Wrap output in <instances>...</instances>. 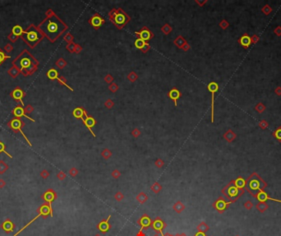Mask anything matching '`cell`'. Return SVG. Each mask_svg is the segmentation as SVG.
<instances>
[{
    "mask_svg": "<svg viewBox=\"0 0 281 236\" xmlns=\"http://www.w3.org/2000/svg\"><path fill=\"white\" fill-rule=\"evenodd\" d=\"M224 139L228 141V142H229V143H231V142H233L235 139H236V135L232 131V130H229V131H227L225 134H224Z\"/></svg>",
    "mask_w": 281,
    "mask_h": 236,
    "instance_id": "obj_26",
    "label": "cell"
},
{
    "mask_svg": "<svg viewBox=\"0 0 281 236\" xmlns=\"http://www.w3.org/2000/svg\"><path fill=\"white\" fill-rule=\"evenodd\" d=\"M162 189L161 185L159 183H155L153 185L151 186V191L155 193H159L160 192V190Z\"/></svg>",
    "mask_w": 281,
    "mask_h": 236,
    "instance_id": "obj_36",
    "label": "cell"
},
{
    "mask_svg": "<svg viewBox=\"0 0 281 236\" xmlns=\"http://www.w3.org/2000/svg\"><path fill=\"white\" fill-rule=\"evenodd\" d=\"M136 236H145V234L142 231V229H141L139 231H138V233H137Z\"/></svg>",
    "mask_w": 281,
    "mask_h": 236,
    "instance_id": "obj_54",
    "label": "cell"
},
{
    "mask_svg": "<svg viewBox=\"0 0 281 236\" xmlns=\"http://www.w3.org/2000/svg\"><path fill=\"white\" fill-rule=\"evenodd\" d=\"M9 126H10V127H11L13 130H14L16 131H19V132H21V134H22V136L24 137V139H26V141L28 143V144H29L30 146H31V143H30L28 139L26 138V135H25V134L23 133V131H22V126H23V122H22L20 119H18V118H15V119H13L12 122L9 123Z\"/></svg>",
    "mask_w": 281,
    "mask_h": 236,
    "instance_id": "obj_9",
    "label": "cell"
},
{
    "mask_svg": "<svg viewBox=\"0 0 281 236\" xmlns=\"http://www.w3.org/2000/svg\"><path fill=\"white\" fill-rule=\"evenodd\" d=\"M238 43L241 44V46H243V48H244L245 49H247L250 47V45L252 44L251 37L249 36L248 34L245 33L244 35H243V36L238 39Z\"/></svg>",
    "mask_w": 281,
    "mask_h": 236,
    "instance_id": "obj_15",
    "label": "cell"
},
{
    "mask_svg": "<svg viewBox=\"0 0 281 236\" xmlns=\"http://www.w3.org/2000/svg\"><path fill=\"white\" fill-rule=\"evenodd\" d=\"M4 153L6 155H7L8 157L10 158H13V156H11L8 153L6 152V149H5V144L3 143V142H0V153Z\"/></svg>",
    "mask_w": 281,
    "mask_h": 236,
    "instance_id": "obj_41",
    "label": "cell"
},
{
    "mask_svg": "<svg viewBox=\"0 0 281 236\" xmlns=\"http://www.w3.org/2000/svg\"><path fill=\"white\" fill-rule=\"evenodd\" d=\"M235 236H240V235H235Z\"/></svg>",
    "mask_w": 281,
    "mask_h": 236,
    "instance_id": "obj_62",
    "label": "cell"
},
{
    "mask_svg": "<svg viewBox=\"0 0 281 236\" xmlns=\"http://www.w3.org/2000/svg\"><path fill=\"white\" fill-rule=\"evenodd\" d=\"M135 45H136V47H137V49H141L144 48V46H145V43L144 40H142V39L140 38V39H137V40H136Z\"/></svg>",
    "mask_w": 281,
    "mask_h": 236,
    "instance_id": "obj_37",
    "label": "cell"
},
{
    "mask_svg": "<svg viewBox=\"0 0 281 236\" xmlns=\"http://www.w3.org/2000/svg\"><path fill=\"white\" fill-rule=\"evenodd\" d=\"M110 155H111V153L108 152V150H105L103 153V156L104 157V158H108L110 157Z\"/></svg>",
    "mask_w": 281,
    "mask_h": 236,
    "instance_id": "obj_50",
    "label": "cell"
},
{
    "mask_svg": "<svg viewBox=\"0 0 281 236\" xmlns=\"http://www.w3.org/2000/svg\"><path fill=\"white\" fill-rule=\"evenodd\" d=\"M185 208H186V206L181 202V201H178V202H176L174 204H173V211L175 212H177L178 214H180V213H182L184 210H185Z\"/></svg>",
    "mask_w": 281,
    "mask_h": 236,
    "instance_id": "obj_19",
    "label": "cell"
},
{
    "mask_svg": "<svg viewBox=\"0 0 281 236\" xmlns=\"http://www.w3.org/2000/svg\"><path fill=\"white\" fill-rule=\"evenodd\" d=\"M219 89V85L216 82H210L208 85V89L211 92L212 101H211V121L214 122V103H215V93Z\"/></svg>",
    "mask_w": 281,
    "mask_h": 236,
    "instance_id": "obj_13",
    "label": "cell"
},
{
    "mask_svg": "<svg viewBox=\"0 0 281 236\" xmlns=\"http://www.w3.org/2000/svg\"><path fill=\"white\" fill-rule=\"evenodd\" d=\"M274 93H276L278 96H281V87L280 86H277L274 89Z\"/></svg>",
    "mask_w": 281,
    "mask_h": 236,
    "instance_id": "obj_46",
    "label": "cell"
},
{
    "mask_svg": "<svg viewBox=\"0 0 281 236\" xmlns=\"http://www.w3.org/2000/svg\"><path fill=\"white\" fill-rule=\"evenodd\" d=\"M254 204L251 200H247L245 202L243 203V207L247 209V210H252V208H253Z\"/></svg>",
    "mask_w": 281,
    "mask_h": 236,
    "instance_id": "obj_39",
    "label": "cell"
},
{
    "mask_svg": "<svg viewBox=\"0 0 281 236\" xmlns=\"http://www.w3.org/2000/svg\"><path fill=\"white\" fill-rule=\"evenodd\" d=\"M36 212H37V213H38V215L36 216V217L35 218H33L32 220H30L26 225H25L23 227H22V229H19L16 234H14V235L13 236H17L20 233H22V231L24 230V229H26V228H27L28 226H29L30 225H31L33 222H35L36 221V219H38L40 216H43V218L44 219H46L47 217H48V216H50L51 217H53V216H54V212H53V208H52V205H50V204H48L47 202H44V203H43L40 208H37V210H36Z\"/></svg>",
    "mask_w": 281,
    "mask_h": 236,
    "instance_id": "obj_5",
    "label": "cell"
},
{
    "mask_svg": "<svg viewBox=\"0 0 281 236\" xmlns=\"http://www.w3.org/2000/svg\"><path fill=\"white\" fill-rule=\"evenodd\" d=\"M6 58H10L9 56H7L4 54V53H3L2 51H0V64L6 59Z\"/></svg>",
    "mask_w": 281,
    "mask_h": 236,
    "instance_id": "obj_44",
    "label": "cell"
},
{
    "mask_svg": "<svg viewBox=\"0 0 281 236\" xmlns=\"http://www.w3.org/2000/svg\"><path fill=\"white\" fill-rule=\"evenodd\" d=\"M233 183L235 186L238 188L239 189H245L246 180L243 177L239 176L236 179H233Z\"/></svg>",
    "mask_w": 281,
    "mask_h": 236,
    "instance_id": "obj_20",
    "label": "cell"
},
{
    "mask_svg": "<svg viewBox=\"0 0 281 236\" xmlns=\"http://www.w3.org/2000/svg\"><path fill=\"white\" fill-rule=\"evenodd\" d=\"M266 106L262 103H258L257 105H256V107H255V110L258 112V113H262L263 112H265V110H266Z\"/></svg>",
    "mask_w": 281,
    "mask_h": 236,
    "instance_id": "obj_34",
    "label": "cell"
},
{
    "mask_svg": "<svg viewBox=\"0 0 281 236\" xmlns=\"http://www.w3.org/2000/svg\"><path fill=\"white\" fill-rule=\"evenodd\" d=\"M65 177H66V175H65L64 173L63 172H59L58 174V178L60 180H63V179H65Z\"/></svg>",
    "mask_w": 281,
    "mask_h": 236,
    "instance_id": "obj_47",
    "label": "cell"
},
{
    "mask_svg": "<svg viewBox=\"0 0 281 236\" xmlns=\"http://www.w3.org/2000/svg\"><path fill=\"white\" fill-rule=\"evenodd\" d=\"M139 35L141 36V39L144 41H146L148 39H151V32L147 30H143L141 33H139Z\"/></svg>",
    "mask_w": 281,
    "mask_h": 236,
    "instance_id": "obj_27",
    "label": "cell"
},
{
    "mask_svg": "<svg viewBox=\"0 0 281 236\" xmlns=\"http://www.w3.org/2000/svg\"><path fill=\"white\" fill-rule=\"evenodd\" d=\"M39 27L51 41H54L64 30L65 26L55 16H52L44 21Z\"/></svg>",
    "mask_w": 281,
    "mask_h": 236,
    "instance_id": "obj_1",
    "label": "cell"
},
{
    "mask_svg": "<svg viewBox=\"0 0 281 236\" xmlns=\"http://www.w3.org/2000/svg\"><path fill=\"white\" fill-rule=\"evenodd\" d=\"M274 33L277 36H281V26H277L276 28L274 30Z\"/></svg>",
    "mask_w": 281,
    "mask_h": 236,
    "instance_id": "obj_45",
    "label": "cell"
},
{
    "mask_svg": "<svg viewBox=\"0 0 281 236\" xmlns=\"http://www.w3.org/2000/svg\"><path fill=\"white\" fill-rule=\"evenodd\" d=\"M0 227L6 234H10L14 230L16 225L9 218H7L4 222L0 225Z\"/></svg>",
    "mask_w": 281,
    "mask_h": 236,
    "instance_id": "obj_14",
    "label": "cell"
},
{
    "mask_svg": "<svg viewBox=\"0 0 281 236\" xmlns=\"http://www.w3.org/2000/svg\"><path fill=\"white\" fill-rule=\"evenodd\" d=\"M220 26L223 27V29H225V28H227L228 26H229V24L227 23V22H225V21H223V22H221V24H220Z\"/></svg>",
    "mask_w": 281,
    "mask_h": 236,
    "instance_id": "obj_52",
    "label": "cell"
},
{
    "mask_svg": "<svg viewBox=\"0 0 281 236\" xmlns=\"http://www.w3.org/2000/svg\"><path fill=\"white\" fill-rule=\"evenodd\" d=\"M83 121H84V123H85L86 126H87L88 129L90 130V131H91V132H92V130H91V127H92V126H95V120H94L92 117H88L87 115H86V119H83ZM92 134H93L94 135H95V134H94L93 132H92Z\"/></svg>",
    "mask_w": 281,
    "mask_h": 236,
    "instance_id": "obj_23",
    "label": "cell"
},
{
    "mask_svg": "<svg viewBox=\"0 0 281 236\" xmlns=\"http://www.w3.org/2000/svg\"><path fill=\"white\" fill-rule=\"evenodd\" d=\"M174 236H180V234H176V235H174Z\"/></svg>",
    "mask_w": 281,
    "mask_h": 236,
    "instance_id": "obj_61",
    "label": "cell"
},
{
    "mask_svg": "<svg viewBox=\"0 0 281 236\" xmlns=\"http://www.w3.org/2000/svg\"><path fill=\"white\" fill-rule=\"evenodd\" d=\"M163 165H164V162H163V161H161V160H158V161L156 162V166H159V167H161Z\"/></svg>",
    "mask_w": 281,
    "mask_h": 236,
    "instance_id": "obj_55",
    "label": "cell"
},
{
    "mask_svg": "<svg viewBox=\"0 0 281 236\" xmlns=\"http://www.w3.org/2000/svg\"><path fill=\"white\" fill-rule=\"evenodd\" d=\"M41 176L43 177L44 179H46V178H48L49 177V176H50V174H49V172H47V171H43V172H41Z\"/></svg>",
    "mask_w": 281,
    "mask_h": 236,
    "instance_id": "obj_48",
    "label": "cell"
},
{
    "mask_svg": "<svg viewBox=\"0 0 281 236\" xmlns=\"http://www.w3.org/2000/svg\"><path fill=\"white\" fill-rule=\"evenodd\" d=\"M169 97L173 99V100H174V103H175V105L177 104V103H176V101H177V99L180 97V93H179V90H177V89H172L170 92H169Z\"/></svg>",
    "mask_w": 281,
    "mask_h": 236,
    "instance_id": "obj_28",
    "label": "cell"
},
{
    "mask_svg": "<svg viewBox=\"0 0 281 236\" xmlns=\"http://www.w3.org/2000/svg\"><path fill=\"white\" fill-rule=\"evenodd\" d=\"M94 236H102V235H101L100 234H96L95 235H94Z\"/></svg>",
    "mask_w": 281,
    "mask_h": 236,
    "instance_id": "obj_59",
    "label": "cell"
},
{
    "mask_svg": "<svg viewBox=\"0 0 281 236\" xmlns=\"http://www.w3.org/2000/svg\"><path fill=\"white\" fill-rule=\"evenodd\" d=\"M110 218H111V216H108L107 219H104V220L100 221V222L97 224L96 227H97V229H99V231L101 232L102 234H105V233H107L108 230L112 228V225H111V224L109 223Z\"/></svg>",
    "mask_w": 281,
    "mask_h": 236,
    "instance_id": "obj_12",
    "label": "cell"
},
{
    "mask_svg": "<svg viewBox=\"0 0 281 236\" xmlns=\"http://www.w3.org/2000/svg\"><path fill=\"white\" fill-rule=\"evenodd\" d=\"M180 236H187V235L185 233H182V234H180Z\"/></svg>",
    "mask_w": 281,
    "mask_h": 236,
    "instance_id": "obj_58",
    "label": "cell"
},
{
    "mask_svg": "<svg viewBox=\"0 0 281 236\" xmlns=\"http://www.w3.org/2000/svg\"><path fill=\"white\" fill-rule=\"evenodd\" d=\"M221 192L226 197V199L229 202H231V203H233V202H235L244 193L245 190L239 189L235 186L233 180H231L230 182L221 190Z\"/></svg>",
    "mask_w": 281,
    "mask_h": 236,
    "instance_id": "obj_4",
    "label": "cell"
},
{
    "mask_svg": "<svg viewBox=\"0 0 281 236\" xmlns=\"http://www.w3.org/2000/svg\"><path fill=\"white\" fill-rule=\"evenodd\" d=\"M167 227V224L164 222L159 216H157L154 221H152L151 228L154 231L156 232V234L162 235L164 229Z\"/></svg>",
    "mask_w": 281,
    "mask_h": 236,
    "instance_id": "obj_8",
    "label": "cell"
},
{
    "mask_svg": "<svg viewBox=\"0 0 281 236\" xmlns=\"http://www.w3.org/2000/svg\"><path fill=\"white\" fill-rule=\"evenodd\" d=\"M266 187V182L257 172L252 173L251 176L246 179L245 189L253 198H256L257 193L261 191H264Z\"/></svg>",
    "mask_w": 281,
    "mask_h": 236,
    "instance_id": "obj_2",
    "label": "cell"
},
{
    "mask_svg": "<svg viewBox=\"0 0 281 236\" xmlns=\"http://www.w3.org/2000/svg\"><path fill=\"white\" fill-rule=\"evenodd\" d=\"M14 65L21 71H25L29 73H33V72L36 70L35 59L26 51H24L21 56L17 58V60L14 62Z\"/></svg>",
    "mask_w": 281,
    "mask_h": 236,
    "instance_id": "obj_3",
    "label": "cell"
},
{
    "mask_svg": "<svg viewBox=\"0 0 281 236\" xmlns=\"http://www.w3.org/2000/svg\"><path fill=\"white\" fill-rule=\"evenodd\" d=\"M6 185V183H5V181L4 180H3V179H0V189H3L4 186Z\"/></svg>",
    "mask_w": 281,
    "mask_h": 236,
    "instance_id": "obj_56",
    "label": "cell"
},
{
    "mask_svg": "<svg viewBox=\"0 0 281 236\" xmlns=\"http://www.w3.org/2000/svg\"><path fill=\"white\" fill-rule=\"evenodd\" d=\"M23 32L24 31L22 30V26H15L13 28V34L16 36H22Z\"/></svg>",
    "mask_w": 281,
    "mask_h": 236,
    "instance_id": "obj_31",
    "label": "cell"
},
{
    "mask_svg": "<svg viewBox=\"0 0 281 236\" xmlns=\"http://www.w3.org/2000/svg\"><path fill=\"white\" fill-rule=\"evenodd\" d=\"M102 22H103V20L100 16H94L92 20H91V24L93 25L94 26H100Z\"/></svg>",
    "mask_w": 281,
    "mask_h": 236,
    "instance_id": "obj_33",
    "label": "cell"
},
{
    "mask_svg": "<svg viewBox=\"0 0 281 236\" xmlns=\"http://www.w3.org/2000/svg\"><path fill=\"white\" fill-rule=\"evenodd\" d=\"M114 199L118 202H121L124 199V195L121 192H117L114 195Z\"/></svg>",
    "mask_w": 281,
    "mask_h": 236,
    "instance_id": "obj_42",
    "label": "cell"
},
{
    "mask_svg": "<svg viewBox=\"0 0 281 236\" xmlns=\"http://www.w3.org/2000/svg\"><path fill=\"white\" fill-rule=\"evenodd\" d=\"M13 115H14L15 117H17V118H20V117H22V116H24V117H26V118H28L29 120L32 121V122H35L34 119L30 118V117H29L28 116H26V115L25 114V111H24V109H23L22 107H15L14 110H13Z\"/></svg>",
    "mask_w": 281,
    "mask_h": 236,
    "instance_id": "obj_17",
    "label": "cell"
},
{
    "mask_svg": "<svg viewBox=\"0 0 281 236\" xmlns=\"http://www.w3.org/2000/svg\"><path fill=\"white\" fill-rule=\"evenodd\" d=\"M70 174L72 175V176H75L77 174V170L75 169V168H72V169H71V171H70Z\"/></svg>",
    "mask_w": 281,
    "mask_h": 236,
    "instance_id": "obj_51",
    "label": "cell"
},
{
    "mask_svg": "<svg viewBox=\"0 0 281 236\" xmlns=\"http://www.w3.org/2000/svg\"><path fill=\"white\" fill-rule=\"evenodd\" d=\"M126 16L123 13H118L116 15L115 17H114V21H115V23L118 25V26H123V24L126 22Z\"/></svg>",
    "mask_w": 281,
    "mask_h": 236,
    "instance_id": "obj_21",
    "label": "cell"
},
{
    "mask_svg": "<svg viewBox=\"0 0 281 236\" xmlns=\"http://www.w3.org/2000/svg\"><path fill=\"white\" fill-rule=\"evenodd\" d=\"M194 236H207V235H206V233H203V232H199V231H197V232L195 234Z\"/></svg>",
    "mask_w": 281,
    "mask_h": 236,
    "instance_id": "obj_53",
    "label": "cell"
},
{
    "mask_svg": "<svg viewBox=\"0 0 281 236\" xmlns=\"http://www.w3.org/2000/svg\"><path fill=\"white\" fill-rule=\"evenodd\" d=\"M196 229L199 232H203V233H206L207 231H209L210 227L209 225L206 223V222H201L197 226H196Z\"/></svg>",
    "mask_w": 281,
    "mask_h": 236,
    "instance_id": "obj_24",
    "label": "cell"
},
{
    "mask_svg": "<svg viewBox=\"0 0 281 236\" xmlns=\"http://www.w3.org/2000/svg\"><path fill=\"white\" fill-rule=\"evenodd\" d=\"M272 135H273L274 139H276L280 143H281V126H278L276 130L273 131Z\"/></svg>",
    "mask_w": 281,
    "mask_h": 236,
    "instance_id": "obj_29",
    "label": "cell"
},
{
    "mask_svg": "<svg viewBox=\"0 0 281 236\" xmlns=\"http://www.w3.org/2000/svg\"><path fill=\"white\" fill-rule=\"evenodd\" d=\"M112 176H113V177H114V178L117 179V178H118V177H119V176H120V173L118 172L117 170H115L114 172L112 173Z\"/></svg>",
    "mask_w": 281,
    "mask_h": 236,
    "instance_id": "obj_49",
    "label": "cell"
},
{
    "mask_svg": "<svg viewBox=\"0 0 281 236\" xmlns=\"http://www.w3.org/2000/svg\"><path fill=\"white\" fill-rule=\"evenodd\" d=\"M58 196H57V193L56 192L52 189H47L44 193L41 195V199L44 201V202H47L48 204L50 205H52V202L54 201H55L57 199Z\"/></svg>",
    "mask_w": 281,
    "mask_h": 236,
    "instance_id": "obj_10",
    "label": "cell"
},
{
    "mask_svg": "<svg viewBox=\"0 0 281 236\" xmlns=\"http://www.w3.org/2000/svg\"><path fill=\"white\" fill-rule=\"evenodd\" d=\"M251 39H252V43H254V44H255V43L259 42L260 38L257 35H253L251 37Z\"/></svg>",
    "mask_w": 281,
    "mask_h": 236,
    "instance_id": "obj_43",
    "label": "cell"
},
{
    "mask_svg": "<svg viewBox=\"0 0 281 236\" xmlns=\"http://www.w3.org/2000/svg\"><path fill=\"white\" fill-rule=\"evenodd\" d=\"M256 208L258 210V212L261 213H264L265 212H266V210H268L269 208V205L266 203V202H259L257 205Z\"/></svg>",
    "mask_w": 281,
    "mask_h": 236,
    "instance_id": "obj_22",
    "label": "cell"
},
{
    "mask_svg": "<svg viewBox=\"0 0 281 236\" xmlns=\"http://www.w3.org/2000/svg\"><path fill=\"white\" fill-rule=\"evenodd\" d=\"M230 204H231V202H229H229L226 201L224 199H223V197H220V198H219V199H217V200L212 204V207L215 208L219 213L222 214V213H223V212L227 210V208H229V206Z\"/></svg>",
    "mask_w": 281,
    "mask_h": 236,
    "instance_id": "obj_7",
    "label": "cell"
},
{
    "mask_svg": "<svg viewBox=\"0 0 281 236\" xmlns=\"http://www.w3.org/2000/svg\"><path fill=\"white\" fill-rule=\"evenodd\" d=\"M24 95H25L24 92L22 91L21 89H19V88H17L16 89H14L13 93H12V96L13 97V99H16V100L20 101V103H22V106H24V103L22 102V98L24 97Z\"/></svg>",
    "mask_w": 281,
    "mask_h": 236,
    "instance_id": "obj_18",
    "label": "cell"
},
{
    "mask_svg": "<svg viewBox=\"0 0 281 236\" xmlns=\"http://www.w3.org/2000/svg\"><path fill=\"white\" fill-rule=\"evenodd\" d=\"M272 11H273L272 7H270L269 4H266L264 7L261 8V12H262L265 15L270 14V13L272 12Z\"/></svg>",
    "mask_w": 281,
    "mask_h": 236,
    "instance_id": "obj_35",
    "label": "cell"
},
{
    "mask_svg": "<svg viewBox=\"0 0 281 236\" xmlns=\"http://www.w3.org/2000/svg\"><path fill=\"white\" fill-rule=\"evenodd\" d=\"M161 236H174V235H171V234H169V233H165V234H162Z\"/></svg>",
    "mask_w": 281,
    "mask_h": 236,
    "instance_id": "obj_57",
    "label": "cell"
},
{
    "mask_svg": "<svg viewBox=\"0 0 281 236\" xmlns=\"http://www.w3.org/2000/svg\"><path fill=\"white\" fill-rule=\"evenodd\" d=\"M136 199H137V202H138L139 203H141V204H144L145 202L148 200V196H147L145 193H143V192H141V193L137 194Z\"/></svg>",
    "mask_w": 281,
    "mask_h": 236,
    "instance_id": "obj_25",
    "label": "cell"
},
{
    "mask_svg": "<svg viewBox=\"0 0 281 236\" xmlns=\"http://www.w3.org/2000/svg\"><path fill=\"white\" fill-rule=\"evenodd\" d=\"M47 76L51 80L58 79V72L55 69H50L47 73Z\"/></svg>",
    "mask_w": 281,
    "mask_h": 236,
    "instance_id": "obj_32",
    "label": "cell"
},
{
    "mask_svg": "<svg viewBox=\"0 0 281 236\" xmlns=\"http://www.w3.org/2000/svg\"><path fill=\"white\" fill-rule=\"evenodd\" d=\"M256 199L259 201V202H266V201L268 200H270V201L277 202H280L281 203V200H280V199H273V198L270 197V196H269L265 191H261L260 193H257Z\"/></svg>",
    "mask_w": 281,
    "mask_h": 236,
    "instance_id": "obj_16",
    "label": "cell"
},
{
    "mask_svg": "<svg viewBox=\"0 0 281 236\" xmlns=\"http://www.w3.org/2000/svg\"><path fill=\"white\" fill-rule=\"evenodd\" d=\"M7 169H8V166L3 161H0V174H3Z\"/></svg>",
    "mask_w": 281,
    "mask_h": 236,
    "instance_id": "obj_38",
    "label": "cell"
},
{
    "mask_svg": "<svg viewBox=\"0 0 281 236\" xmlns=\"http://www.w3.org/2000/svg\"><path fill=\"white\" fill-rule=\"evenodd\" d=\"M258 126H259V127L261 129L266 130L268 128L269 124H268V122H267L266 120H262V121H261V122L258 123Z\"/></svg>",
    "mask_w": 281,
    "mask_h": 236,
    "instance_id": "obj_40",
    "label": "cell"
},
{
    "mask_svg": "<svg viewBox=\"0 0 281 236\" xmlns=\"http://www.w3.org/2000/svg\"><path fill=\"white\" fill-rule=\"evenodd\" d=\"M137 225L141 226V229H145L151 227L152 225V220L151 218L148 216L147 214H144L142 215L138 220H137Z\"/></svg>",
    "mask_w": 281,
    "mask_h": 236,
    "instance_id": "obj_11",
    "label": "cell"
},
{
    "mask_svg": "<svg viewBox=\"0 0 281 236\" xmlns=\"http://www.w3.org/2000/svg\"><path fill=\"white\" fill-rule=\"evenodd\" d=\"M23 40L29 45L30 47L34 48L36 44L42 39V35L37 30L36 27L31 26L26 31H24L22 34Z\"/></svg>",
    "mask_w": 281,
    "mask_h": 236,
    "instance_id": "obj_6",
    "label": "cell"
},
{
    "mask_svg": "<svg viewBox=\"0 0 281 236\" xmlns=\"http://www.w3.org/2000/svg\"><path fill=\"white\" fill-rule=\"evenodd\" d=\"M153 236H161V235H159V234H155V235H153Z\"/></svg>",
    "mask_w": 281,
    "mask_h": 236,
    "instance_id": "obj_60",
    "label": "cell"
},
{
    "mask_svg": "<svg viewBox=\"0 0 281 236\" xmlns=\"http://www.w3.org/2000/svg\"><path fill=\"white\" fill-rule=\"evenodd\" d=\"M73 115H74V116L75 117H77V118H83V116L85 115V112L81 109V108H80V107H77V108H76L74 111H73Z\"/></svg>",
    "mask_w": 281,
    "mask_h": 236,
    "instance_id": "obj_30",
    "label": "cell"
}]
</instances>
